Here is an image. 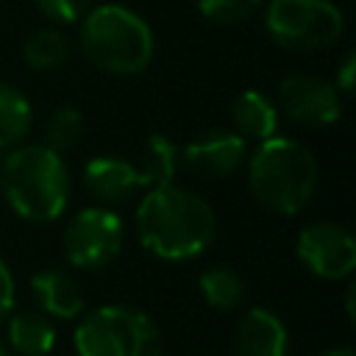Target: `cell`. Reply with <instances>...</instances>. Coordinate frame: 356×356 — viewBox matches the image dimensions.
<instances>
[{"label": "cell", "mask_w": 356, "mask_h": 356, "mask_svg": "<svg viewBox=\"0 0 356 356\" xmlns=\"http://www.w3.org/2000/svg\"><path fill=\"white\" fill-rule=\"evenodd\" d=\"M320 170L314 153L289 136H270L248 159V189L273 214H300L317 192Z\"/></svg>", "instance_id": "2"}, {"label": "cell", "mask_w": 356, "mask_h": 356, "mask_svg": "<svg viewBox=\"0 0 356 356\" xmlns=\"http://www.w3.org/2000/svg\"><path fill=\"white\" fill-rule=\"evenodd\" d=\"M353 83H356V53L348 50V53L342 56V61H339L334 86H337L339 95H350V92H353Z\"/></svg>", "instance_id": "24"}, {"label": "cell", "mask_w": 356, "mask_h": 356, "mask_svg": "<svg viewBox=\"0 0 356 356\" xmlns=\"http://www.w3.org/2000/svg\"><path fill=\"white\" fill-rule=\"evenodd\" d=\"M72 56V42L64 31L58 28H39L33 31L25 44H22V58L31 70H39V72H50V70H58L67 58Z\"/></svg>", "instance_id": "18"}, {"label": "cell", "mask_w": 356, "mask_h": 356, "mask_svg": "<svg viewBox=\"0 0 356 356\" xmlns=\"http://www.w3.org/2000/svg\"><path fill=\"white\" fill-rule=\"evenodd\" d=\"M72 345L78 356H164L159 325L134 306H97L81 314Z\"/></svg>", "instance_id": "5"}, {"label": "cell", "mask_w": 356, "mask_h": 356, "mask_svg": "<svg viewBox=\"0 0 356 356\" xmlns=\"http://www.w3.org/2000/svg\"><path fill=\"white\" fill-rule=\"evenodd\" d=\"M264 31L273 44L292 53L325 50L342 39L345 14L331 0H270Z\"/></svg>", "instance_id": "6"}, {"label": "cell", "mask_w": 356, "mask_h": 356, "mask_svg": "<svg viewBox=\"0 0 356 356\" xmlns=\"http://www.w3.org/2000/svg\"><path fill=\"white\" fill-rule=\"evenodd\" d=\"M39 14L56 25H72L81 22L83 14L92 8V0H33Z\"/></svg>", "instance_id": "22"}, {"label": "cell", "mask_w": 356, "mask_h": 356, "mask_svg": "<svg viewBox=\"0 0 356 356\" xmlns=\"http://www.w3.org/2000/svg\"><path fill=\"white\" fill-rule=\"evenodd\" d=\"M184 164L206 178H225L234 175L248 156V139H242L231 128H209L197 134L181 150Z\"/></svg>", "instance_id": "10"}, {"label": "cell", "mask_w": 356, "mask_h": 356, "mask_svg": "<svg viewBox=\"0 0 356 356\" xmlns=\"http://www.w3.org/2000/svg\"><path fill=\"white\" fill-rule=\"evenodd\" d=\"M83 186L103 206H117L139 192V175L134 161L120 156H95L83 167Z\"/></svg>", "instance_id": "12"}, {"label": "cell", "mask_w": 356, "mask_h": 356, "mask_svg": "<svg viewBox=\"0 0 356 356\" xmlns=\"http://www.w3.org/2000/svg\"><path fill=\"white\" fill-rule=\"evenodd\" d=\"M6 348L17 356H47L56 348V325L42 312H17L6 320Z\"/></svg>", "instance_id": "15"}, {"label": "cell", "mask_w": 356, "mask_h": 356, "mask_svg": "<svg viewBox=\"0 0 356 356\" xmlns=\"http://www.w3.org/2000/svg\"><path fill=\"white\" fill-rule=\"evenodd\" d=\"M139 175V189H159L172 184L178 167V147L164 134H150L142 150V159L134 164Z\"/></svg>", "instance_id": "16"}, {"label": "cell", "mask_w": 356, "mask_h": 356, "mask_svg": "<svg viewBox=\"0 0 356 356\" xmlns=\"http://www.w3.org/2000/svg\"><path fill=\"white\" fill-rule=\"evenodd\" d=\"M136 236L142 248L164 261H189L217 236V214L206 197L167 184L147 189L136 206Z\"/></svg>", "instance_id": "1"}, {"label": "cell", "mask_w": 356, "mask_h": 356, "mask_svg": "<svg viewBox=\"0 0 356 356\" xmlns=\"http://www.w3.org/2000/svg\"><path fill=\"white\" fill-rule=\"evenodd\" d=\"M278 108L298 125L325 128L342 117V95L317 75L295 72L278 81Z\"/></svg>", "instance_id": "9"}, {"label": "cell", "mask_w": 356, "mask_h": 356, "mask_svg": "<svg viewBox=\"0 0 356 356\" xmlns=\"http://www.w3.org/2000/svg\"><path fill=\"white\" fill-rule=\"evenodd\" d=\"M83 128H86L83 114L78 108H72V106H61V108H56L47 117V122H44V142L42 145H47L56 153H67V150H72L81 142Z\"/></svg>", "instance_id": "20"}, {"label": "cell", "mask_w": 356, "mask_h": 356, "mask_svg": "<svg viewBox=\"0 0 356 356\" xmlns=\"http://www.w3.org/2000/svg\"><path fill=\"white\" fill-rule=\"evenodd\" d=\"M0 356H11V350L6 348V342H3V339H0Z\"/></svg>", "instance_id": "27"}, {"label": "cell", "mask_w": 356, "mask_h": 356, "mask_svg": "<svg viewBox=\"0 0 356 356\" xmlns=\"http://www.w3.org/2000/svg\"><path fill=\"white\" fill-rule=\"evenodd\" d=\"M33 128L31 100L11 83H0V150H11L25 142Z\"/></svg>", "instance_id": "17"}, {"label": "cell", "mask_w": 356, "mask_h": 356, "mask_svg": "<svg viewBox=\"0 0 356 356\" xmlns=\"http://www.w3.org/2000/svg\"><path fill=\"white\" fill-rule=\"evenodd\" d=\"M197 289L203 295V300L217 309V312H234L245 303L248 286L242 281V275L231 267H209L200 273L197 278Z\"/></svg>", "instance_id": "19"}, {"label": "cell", "mask_w": 356, "mask_h": 356, "mask_svg": "<svg viewBox=\"0 0 356 356\" xmlns=\"http://www.w3.org/2000/svg\"><path fill=\"white\" fill-rule=\"evenodd\" d=\"M320 356H356V353H353V348H328Z\"/></svg>", "instance_id": "26"}, {"label": "cell", "mask_w": 356, "mask_h": 356, "mask_svg": "<svg viewBox=\"0 0 356 356\" xmlns=\"http://www.w3.org/2000/svg\"><path fill=\"white\" fill-rule=\"evenodd\" d=\"M353 298H356V286L350 284V286L345 289V314H348V320H350V323L356 320V309H353Z\"/></svg>", "instance_id": "25"}, {"label": "cell", "mask_w": 356, "mask_h": 356, "mask_svg": "<svg viewBox=\"0 0 356 356\" xmlns=\"http://www.w3.org/2000/svg\"><path fill=\"white\" fill-rule=\"evenodd\" d=\"M295 253L300 264L323 281H339L356 270V239L339 222L320 220L300 228Z\"/></svg>", "instance_id": "8"}, {"label": "cell", "mask_w": 356, "mask_h": 356, "mask_svg": "<svg viewBox=\"0 0 356 356\" xmlns=\"http://www.w3.org/2000/svg\"><path fill=\"white\" fill-rule=\"evenodd\" d=\"M61 245L72 267L100 270L120 256L125 245V225L111 206H89L67 222Z\"/></svg>", "instance_id": "7"}, {"label": "cell", "mask_w": 356, "mask_h": 356, "mask_svg": "<svg viewBox=\"0 0 356 356\" xmlns=\"http://www.w3.org/2000/svg\"><path fill=\"white\" fill-rule=\"evenodd\" d=\"M14 298H17L14 275H11L8 264L0 259V323H6V320H8V314L14 312Z\"/></svg>", "instance_id": "23"}, {"label": "cell", "mask_w": 356, "mask_h": 356, "mask_svg": "<svg viewBox=\"0 0 356 356\" xmlns=\"http://www.w3.org/2000/svg\"><path fill=\"white\" fill-rule=\"evenodd\" d=\"M231 345H234V356H286L289 334L278 314L253 306L239 314L231 334Z\"/></svg>", "instance_id": "11"}, {"label": "cell", "mask_w": 356, "mask_h": 356, "mask_svg": "<svg viewBox=\"0 0 356 356\" xmlns=\"http://www.w3.org/2000/svg\"><path fill=\"white\" fill-rule=\"evenodd\" d=\"M231 120H234V131L242 139L264 142V139L275 136V131H278V106L264 92L245 89L234 97Z\"/></svg>", "instance_id": "14"}, {"label": "cell", "mask_w": 356, "mask_h": 356, "mask_svg": "<svg viewBox=\"0 0 356 356\" xmlns=\"http://www.w3.org/2000/svg\"><path fill=\"white\" fill-rule=\"evenodd\" d=\"M78 47L106 75L131 78L150 67L156 39L150 25L122 3L92 6L78 22Z\"/></svg>", "instance_id": "4"}, {"label": "cell", "mask_w": 356, "mask_h": 356, "mask_svg": "<svg viewBox=\"0 0 356 356\" xmlns=\"http://www.w3.org/2000/svg\"><path fill=\"white\" fill-rule=\"evenodd\" d=\"M31 295L42 314L56 320H75L83 314V289L64 270H39L31 275Z\"/></svg>", "instance_id": "13"}, {"label": "cell", "mask_w": 356, "mask_h": 356, "mask_svg": "<svg viewBox=\"0 0 356 356\" xmlns=\"http://www.w3.org/2000/svg\"><path fill=\"white\" fill-rule=\"evenodd\" d=\"M0 186L11 211L28 222H53L70 200V170L47 145H17L3 156Z\"/></svg>", "instance_id": "3"}, {"label": "cell", "mask_w": 356, "mask_h": 356, "mask_svg": "<svg viewBox=\"0 0 356 356\" xmlns=\"http://www.w3.org/2000/svg\"><path fill=\"white\" fill-rule=\"evenodd\" d=\"M264 0H197V11L214 25H239L250 19Z\"/></svg>", "instance_id": "21"}]
</instances>
